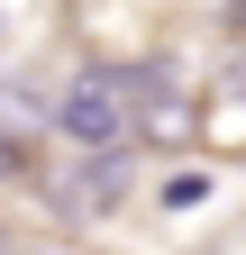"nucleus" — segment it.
<instances>
[{
    "mask_svg": "<svg viewBox=\"0 0 246 255\" xmlns=\"http://www.w3.org/2000/svg\"><path fill=\"white\" fill-rule=\"evenodd\" d=\"M55 128H64L73 146H91V155H119V137H128V110H119V82H110V73L73 82L64 101H55Z\"/></svg>",
    "mask_w": 246,
    "mask_h": 255,
    "instance_id": "1",
    "label": "nucleus"
},
{
    "mask_svg": "<svg viewBox=\"0 0 246 255\" xmlns=\"http://www.w3.org/2000/svg\"><path fill=\"white\" fill-rule=\"evenodd\" d=\"M0 246H9V237H0Z\"/></svg>",
    "mask_w": 246,
    "mask_h": 255,
    "instance_id": "3",
    "label": "nucleus"
},
{
    "mask_svg": "<svg viewBox=\"0 0 246 255\" xmlns=\"http://www.w3.org/2000/svg\"><path fill=\"white\" fill-rule=\"evenodd\" d=\"M9 173H27V137H18V128H0V182H9Z\"/></svg>",
    "mask_w": 246,
    "mask_h": 255,
    "instance_id": "2",
    "label": "nucleus"
}]
</instances>
